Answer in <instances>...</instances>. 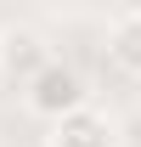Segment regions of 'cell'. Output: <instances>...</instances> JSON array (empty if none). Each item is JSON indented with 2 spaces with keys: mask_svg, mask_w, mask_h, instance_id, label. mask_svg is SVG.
Masks as SVG:
<instances>
[{
  "mask_svg": "<svg viewBox=\"0 0 141 147\" xmlns=\"http://www.w3.org/2000/svg\"><path fill=\"white\" fill-rule=\"evenodd\" d=\"M45 62H51V45H45L40 28H28V23L0 28V74H6V79H23V85H28Z\"/></svg>",
  "mask_w": 141,
  "mask_h": 147,
  "instance_id": "2",
  "label": "cell"
},
{
  "mask_svg": "<svg viewBox=\"0 0 141 147\" xmlns=\"http://www.w3.org/2000/svg\"><path fill=\"white\" fill-rule=\"evenodd\" d=\"M28 108L40 113V119H68L73 108H85V79H79V74L68 68V62H45V68L34 74V79H28Z\"/></svg>",
  "mask_w": 141,
  "mask_h": 147,
  "instance_id": "1",
  "label": "cell"
},
{
  "mask_svg": "<svg viewBox=\"0 0 141 147\" xmlns=\"http://www.w3.org/2000/svg\"><path fill=\"white\" fill-rule=\"evenodd\" d=\"M107 57H113L124 74L141 79V11H119V17H113V28H107Z\"/></svg>",
  "mask_w": 141,
  "mask_h": 147,
  "instance_id": "4",
  "label": "cell"
},
{
  "mask_svg": "<svg viewBox=\"0 0 141 147\" xmlns=\"http://www.w3.org/2000/svg\"><path fill=\"white\" fill-rule=\"evenodd\" d=\"M51 147H113V119H107L96 102L73 108L68 119H56V142Z\"/></svg>",
  "mask_w": 141,
  "mask_h": 147,
  "instance_id": "3",
  "label": "cell"
}]
</instances>
